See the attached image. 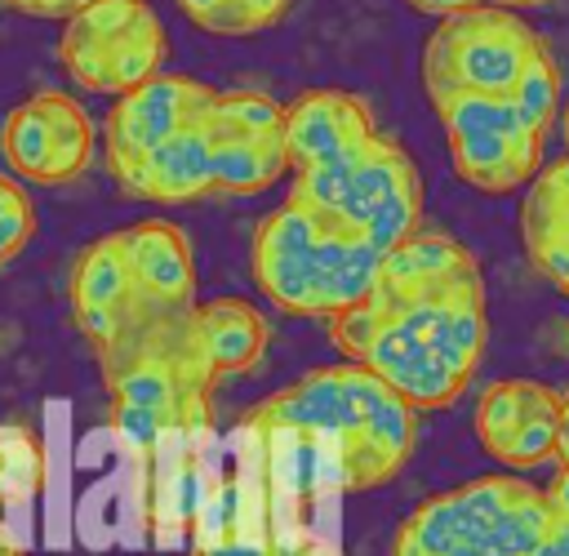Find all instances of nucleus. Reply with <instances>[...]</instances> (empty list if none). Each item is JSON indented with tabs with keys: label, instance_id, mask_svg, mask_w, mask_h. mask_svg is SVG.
<instances>
[{
	"label": "nucleus",
	"instance_id": "obj_18",
	"mask_svg": "<svg viewBox=\"0 0 569 556\" xmlns=\"http://www.w3.org/2000/svg\"><path fill=\"white\" fill-rule=\"evenodd\" d=\"M213 147V191L218 196H258L276 187L289 169L284 138H218Z\"/></svg>",
	"mask_w": 569,
	"mask_h": 556
},
{
	"label": "nucleus",
	"instance_id": "obj_31",
	"mask_svg": "<svg viewBox=\"0 0 569 556\" xmlns=\"http://www.w3.org/2000/svg\"><path fill=\"white\" fill-rule=\"evenodd\" d=\"M556 458H560V467H569V391H565V409H560V440H556Z\"/></svg>",
	"mask_w": 569,
	"mask_h": 556
},
{
	"label": "nucleus",
	"instance_id": "obj_34",
	"mask_svg": "<svg viewBox=\"0 0 569 556\" xmlns=\"http://www.w3.org/2000/svg\"><path fill=\"white\" fill-rule=\"evenodd\" d=\"M565 294H569V289H565Z\"/></svg>",
	"mask_w": 569,
	"mask_h": 556
},
{
	"label": "nucleus",
	"instance_id": "obj_23",
	"mask_svg": "<svg viewBox=\"0 0 569 556\" xmlns=\"http://www.w3.org/2000/svg\"><path fill=\"white\" fill-rule=\"evenodd\" d=\"M36 236V205L13 173H0V267L13 262Z\"/></svg>",
	"mask_w": 569,
	"mask_h": 556
},
{
	"label": "nucleus",
	"instance_id": "obj_16",
	"mask_svg": "<svg viewBox=\"0 0 569 556\" xmlns=\"http://www.w3.org/2000/svg\"><path fill=\"white\" fill-rule=\"evenodd\" d=\"M196 329H200V342H204V356H209L213 378L253 369L262 360L267 342H271L267 316L253 302H244V298H209V302H196Z\"/></svg>",
	"mask_w": 569,
	"mask_h": 556
},
{
	"label": "nucleus",
	"instance_id": "obj_21",
	"mask_svg": "<svg viewBox=\"0 0 569 556\" xmlns=\"http://www.w3.org/2000/svg\"><path fill=\"white\" fill-rule=\"evenodd\" d=\"M511 102L520 107V116H525L538 133H551V120H556V107H560V67H556L551 49H542V53L525 67L520 85L511 89Z\"/></svg>",
	"mask_w": 569,
	"mask_h": 556
},
{
	"label": "nucleus",
	"instance_id": "obj_6",
	"mask_svg": "<svg viewBox=\"0 0 569 556\" xmlns=\"http://www.w3.org/2000/svg\"><path fill=\"white\" fill-rule=\"evenodd\" d=\"M365 365L342 360V365H320L289 383L284 391L267 396L253 409V427L267 431H307V436H329V440H351L365 423Z\"/></svg>",
	"mask_w": 569,
	"mask_h": 556
},
{
	"label": "nucleus",
	"instance_id": "obj_20",
	"mask_svg": "<svg viewBox=\"0 0 569 556\" xmlns=\"http://www.w3.org/2000/svg\"><path fill=\"white\" fill-rule=\"evenodd\" d=\"M173 4L213 36H253L276 27L293 0H173Z\"/></svg>",
	"mask_w": 569,
	"mask_h": 556
},
{
	"label": "nucleus",
	"instance_id": "obj_10",
	"mask_svg": "<svg viewBox=\"0 0 569 556\" xmlns=\"http://www.w3.org/2000/svg\"><path fill=\"white\" fill-rule=\"evenodd\" d=\"M378 138L373 111L365 98L347 89H307L284 107V147L289 169H311L325 160H338L356 147Z\"/></svg>",
	"mask_w": 569,
	"mask_h": 556
},
{
	"label": "nucleus",
	"instance_id": "obj_9",
	"mask_svg": "<svg viewBox=\"0 0 569 556\" xmlns=\"http://www.w3.org/2000/svg\"><path fill=\"white\" fill-rule=\"evenodd\" d=\"M360 400H365V423L351 440L338 445L347 489H373L391 480L418 440V409L400 391H391L373 369H365Z\"/></svg>",
	"mask_w": 569,
	"mask_h": 556
},
{
	"label": "nucleus",
	"instance_id": "obj_29",
	"mask_svg": "<svg viewBox=\"0 0 569 556\" xmlns=\"http://www.w3.org/2000/svg\"><path fill=\"white\" fill-rule=\"evenodd\" d=\"M533 556H569V520H565V516H556L551 534L542 538V547H538Z\"/></svg>",
	"mask_w": 569,
	"mask_h": 556
},
{
	"label": "nucleus",
	"instance_id": "obj_11",
	"mask_svg": "<svg viewBox=\"0 0 569 556\" xmlns=\"http://www.w3.org/2000/svg\"><path fill=\"white\" fill-rule=\"evenodd\" d=\"M107 165L124 196L182 205V200H200L213 191V147L200 120L147 156H107Z\"/></svg>",
	"mask_w": 569,
	"mask_h": 556
},
{
	"label": "nucleus",
	"instance_id": "obj_12",
	"mask_svg": "<svg viewBox=\"0 0 569 556\" xmlns=\"http://www.w3.org/2000/svg\"><path fill=\"white\" fill-rule=\"evenodd\" d=\"M453 173L485 191V196H507L525 187L542 169V147L547 133L520 125V129H471V133H445Z\"/></svg>",
	"mask_w": 569,
	"mask_h": 556
},
{
	"label": "nucleus",
	"instance_id": "obj_32",
	"mask_svg": "<svg viewBox=\"0 0 569 556\" xmlns=\"http://www.w3.org/2000/svg\"><path fill=\"white\" fill-rule=\"evenodd\" d=\"M493 4H502V9H533V4H547V0H493Z\"/></svg>",
	"mask_w": 569,
	"mask_h": 556
},
{
	"label": "nucleus",
	"instance_id": "obj_1",
	"mask_svg": "<svg viewBox=\"0 0 569 556\" xmlns=\"http://www.w3.org/2000/svg\"><path fill=\"white\" fill-rule=\"evenodd\" d=\"M382 249L360 231L284 200L253 231V280L262 298L289 316H338L360 307L382 276Z\"/></svg>",
	"mask_w": 569,
	"mask_h": 556
},
{
	"label": "nucleus",
	"instance_id": "obj_26",
	"mask_svg": "<svg viewBox=\"0 0 569 556\" xmlns=\"http://www.w3.org/2000/svg\"><path fill=\"white\" fill-rule=\"evenodd\" d=\"M196 556H276V552H271V543L249 538V534H218V538H204L196 547Z\"/></svg>",
	"mask_w": 569,
	"mask_h": 556
},
{
	"label": "nucleus",
	"instance_id": "obj_33",
	"mask_svg": "<svg viewBox=\"0 0 569 556\" xmlns=\"http://www.w3.org/2000/svg\"><path fill=\"white\" fill-rule=\"evenodd\" d=\"M453 556H493V552H485V547H462V552H453Z\"/></svg>",
	"mask_w": 569,
	"mask_h": 556
},
{
	"label": "nucleus",
	"instance_id": "obj_5",
	"mask_svg": "<svg viewBox=\"0 0 569 556\" xmlns=\"http://www.w3.org/2000/svg\"><path fill=\"white\" fill-rule=\"evenodd\" d=\"M333 222L360 231L382 254H391L413 231H422V178L396 138L378 133L360 151Z\"/></svg>",
	"mask_w": 569,
	"mask_h": 556
},
{
	"label": "nucleus",
	"instance_id": "obj_3",
	"mask_svg": "<svg viewBox=\"0 0 569 556\" xmlns=\"http://www.w3.org/2000/svg\"><path fill=\"white\" fill-rule=\"evenodd\" d=\"M169 36L147 0H98L62 22L58 58L76 85L124 98L164 67Z\"/></svg>",
	"mask_w": 569,
	"mask_h": 556
},
{
	"label": "nucleus",
	"instance_id": "obj_14",
	"mask_svg": "<svg viewBox=\"0 0 569 556\" xmlns=\"http://www.w3.org/2000/svg\"><path fill=\"white\" fill-rule=\"evenodd\" d=\"M129 267L138 289L160 302V307H196V262H191V240L182 236L178 222L164 218H142L120 227Z\"/></svg>",
	"mask_w": 569,
	"mask_h": 556
},
{
	"label": "nucleus",
	"instance_id": "obj_27",
	"mask_svg": "<svg viewBox=\"0 0 569 556\" xmlns=\"http://www.w3.org/2000/svg\"><path fill=\"white\" fill-rule=\"evenodd\" d=\"M9 9H18V13H27V18H76L80 9H89V4H98V0H4Z\"/></svg>",
	"mask_w": 569,
	"mask_h": 556
},
{
	"label": "nucleus",
	"instance_id": "obj_17",
	"mask_svg": "<svg viewBox=\"0 0 569 556\" xmlns=\"http://www.w3.org/2000/svg\"><path fill=\"white\" fill-rule=\"evenodd\" d=\"M565 409V391L538 383V378H498L480 391L476 405V436L485 449H493L498 440H507L511 431H520L525 423L542 418V414H560Z\"/></svg>",
	"mask_w": 569,
	"mask_h": 556
},
{
	"label": "nucleus",
	"instance_id": "obj_24",
	"mask_svg": "<svg viewBox=\"0 0 569 556\" xmlns=\"http://www.w3.org/2000/svg\"><path fill=\"white\" fill-rule=\"evenodd\" d=\"M387 325V316H382V307L373 302V298H365L360 307H347V311H338L333 320H329V338H333V347L347 356V360H365V351H369V342L378 338V329Z\"/></svg>",
	"mask_w": 569,
	"mask_h": 556
},
{
	"label": "nucleus",
	"instance_id": "obj_13",
	"mask_svg": "<svg viewBox=\"0 0 569 556\" xmlns=\"http://www.w3.org/2000/svg\"><path fill=\"white\" fill-rule=\"evenodd\" d=\"M360 365L373 369V374H378L391 391H400L413 409H445V405H453V400L462 396V387H467L462 374H453L418 334H409V329L396 325V320H387V325L378 329V338L369 342V351H365Z\"/></svg>",
	"mask_w": 569,
	"mask_h": 556
},
{
	"label": "nucleus",
	"instance_id": "obj_19",
	"mask_svg": "<svg viewBox=\"0 0 569 556\" xmlns=\"http://www.w3.org/2000/svg\"><path fill=\"white\" fill-rule=\"evenodd\" d=\"M551 525H556V507H551L547 489L520 480V489H516L511 507L502 512V520L493 525L485 552H493V556H533L542 547V538L551 534Z\"/></svg>",
	"mask_w": 569,
	"mask_h": 556
},
{
	"label": "nucleus",
	"instance_id": "obj_28",
	"mask_svg": "<svg viewBox=\"0 0 569 556\" xmlns=\"http://www.w3.org/2000/svg\"><path fill=\"white\" fill-rule=\"evenodd\" d=\"M409 9L418 13H436V18H449V13H462V9H476V4H493V0H405Z\"/></svg>",
	"mask_w": 569,
	"mask_h": 556
},
{
	"label": "nucleus",
	"instance_id": "obj_25",
	"mask_svg": "<svg viewBox=\"0 0 569 556\" xmlns=\"http://www.w3.org/2000/svg\"><path fill=\"white\" fill-rule=\"evenodd\" d=\"M111 427H116L129 445H156V440L169 431V423H164L156 409H142V405H116V409H111Z\"/></svg>",
	"mask_w": 569,
	"mask_h": 556
},
{
	"label": "nucleus",
	"instance_id": "obj_7",
	"mask_svg": "<svg viewBox=\"0 0 569 556\" xmlns=\"http://www.w3.org/2000/svg\"><path fill=\"white\" fill-rule=\"evenodd\" d=\"M213 93H218L213 85H204L196 76H182V71L151 76L147 85L116 98V107L107 111V156H147V151H156L173 133H182L187 125L204 120Z\"/></svg>",
	"mask_w": 569,
	"mask_h": 556
},
{
	"label": "nucleus",
	"instance_id": "obj_2",
	"mask_svg": "<svg viewBox=\"0 0 569 556\" xmlns=\"http://www.w3.org/2000/svg\"><path fill=\"white\" fill-rule=\"evenodd\" d=\"M547 49V40L520 18V9L476 4L436 22L422 44V89L445 93H493L511 98L525 67Z\"/></svg>",
	"mask_w": 569,
	"mask_h": 556
},
{
	"label": "nucleus",
	"instance_id": "obj_15",
	"mask_svg": "<svg viewBox=\"0 0 569 556\" xmlns=\"http://www.w3.org/2000/svg\"><path fill=\"white\" fill-rule=\"evenodd\" d=\"M467 271H480L476 254H471L462 240H453L449 231L422 227V231H413L405 245H396V249L382 258L378 294L405 298V294H418V289L458 280V276H467Z\"/></svg>",
	"mask_w": 569,
	"mask_h": 556
},
{
	"label": "nucleus",
	"instance_id": "obj_22",
	"mask_svg": "<svg viewBox=\"0 0 569 556\" xmlns=\"http://www.w3.org/2000/svg\"><path fill=\"white\" fill-rule=\"evenodd\" d=\"M556 440H560V414H542V418L525 423L520 431H511L507 440H498L485 454L498 458L507 471H529V467L556 458Z\"/></svg>",
	"mask_w": 569,
	"mask_h": 556
},
{
	"label": "nucleus",
	"instance_id": "obj_8",
	"mask_svg": "<svg viewBox=\"0 0 569 556\" xmlns=\"http://www.w3.org/2000/svg\"><path fill=\"white\" fill-rule=\"evenodd\" d=\"M142 298L147 294L133 280L129 249H124L120 231H107L76 254V262H71V316H76V329L98 351H107L129 329Z\"/></svg>",
	"mask_w": 569,
	"mask_h": 556
},
{
	"label": "nucleus",
	"instance_id": "obj_4",
	"mask_svg": "<svg viewBox=\"0 0 569 556\" xmlns=\"http://www.w3.org/2000/svg\"><path fill=\"white\" fill-rule=\"evenodd\" d=\"M98 133L89 111L62 93V89H40L27 102H18L4 125H0V156L4 165L40 187H62L80 178L93 160Z\"/></svg>",
	"mask_w": 569,
	"mask_h": 556
},
{
	"label": "nucleus",
	"instance_id": "obj_30",
	"mask_svg": "<svg viewBox=\"0 0 569 556\" xmlns=\"http://www.w3.org/2000/svg\"><path fill=\"white\" fill-rule=\"evenodd\" d=\"M547 498H551V507H556V516H565V520H569V467H560V476L551 480V489H547Z\"/></svg>",
	"mask_w": 569,
	"mask_h": 556
}]
</instances>
